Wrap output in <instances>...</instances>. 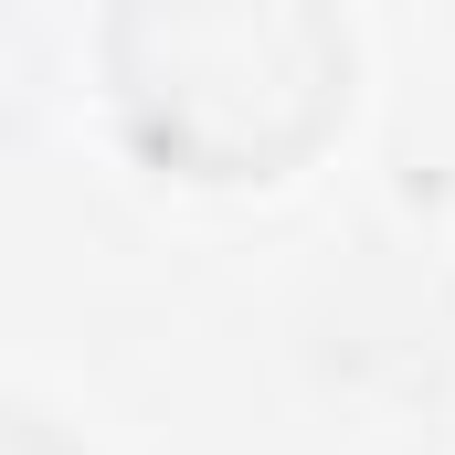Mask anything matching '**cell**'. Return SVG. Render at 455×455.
<instances>
[{"label": "cell", "instance_id": "1", "mask_svg": "<svg viewBox=\"0 0 455 455\" xmlns=\"http://www.w3.org/2000/svg\"><path fill=\"white\" fill-rule=\"evenodd\" d=\"M339 32L318 0H116V96L159 159L212 180L286 170L339 116Z\"/></svg>", "mask_w": 455, "mask_h": 455}]
</instances>
